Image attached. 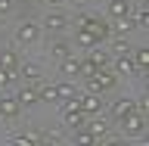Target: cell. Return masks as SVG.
<instances>
[{
	"label": "cell",
	"instance_id": "28",
	"mask_svg": "<svg viewBox=\"0 0 149 146\" xmlns=\"http://www.w3.org/2000/svg\"><path fill=\"white\" fill-rule=\"evenodd\" d=\"M102 146H127V137H102Z\"/></svg>",
	"mask_w": 149,
	"mask_h": 146
},
{
	"label": "cell",
	"instance_id": "10",
	"mask_svg": "<svg viewBox=\"0 0 149 146\" xmlns=\"http://www.w3.org/2000/svg\"><path fill=\"white\" fill-rule=\"evenodd\" d=\"M19 112H22V106L16 103V96H3L0 100V118H19Z\"/></svg>",
	"mask_w": 149,
	"mask_h": 146
},
{
	"label": "cell",
	"instance_id": "1",
	"mask_svg": "<svg viewBox=\"0 0 149 146\" xmlns=\"http://www.w3.org/2000/svg\"><path fill=\"white\" fill-rule=\"evenodd\" d=\"M78 31H90V34H96V37H100L102 44L112 37L109 22H106V19H100V16H90V13H87V16H78Z\"/></svg>",
	"mask_w": 149,
	"mask_h": 146
},
{
	"label": "cell",
	"instance_id": "18",
	"mask_svg": "<svg viewBox=\"0 0 149 146\" xmlns=\"http://www.w3.org/2000/svg\"><path fill=\"white\" fill-rule=\"evenodd\" d=\"M0 68H9V72H16V68H19L16 50H0Z\"/></svg>",
	"mask_w": 149,
	"mask_h": 146
},
{
	"label": "cell",
	"instance_id": "11",
	"mask_svg": "<svg viewBox=\"0 0 149 146\" xmlns=\"http://www.w3.org/2000/svg\"><path fill=\"white\" fill-rule=\"evenodd\" d=\"M87 59H90V62L96 65V68H106V65H112V53H109V50H106L102 44H100V47H93Z\"/></svg>",
	"mask_w": 149,
	"mask_h": 146
},
{
	"label": "cell",
	"instance_id": "2",
	"mask_svg": "<svg viewBox=\"0 0 149 146\" xmlns=\"http://www.w3.org/2000/svg\"><path fill=\"white\" fill-rule=\"evenodd\" d=\"M118 124H121V131H124V137H143L146 134V115L143 112H127L124 118H118Z\"/></svg>",
	"mask_w": 149,
	"mask_h": 146
},
{
	"label": "cell",
	"instance_id": "24",
	"mask_svg": "<svg viewBox=\"0 0 149 146\" xmlns=\"http://www.w3.org/2000/svg\"><path fill=\"white\" fill-rule=\"evenodd\" d=\"M53 87H56V100H59V103H62V100H72L74 93H78L68 81H59V84H53Z\"/></svg>",
	"mask_w": 149,
	"mask_h": 146
},
{
	"label": "cell",
	"instance_id": "19",
	"mask_svg": "<svg viewBox=\"0 0 149 146\" xmlns=\"http://www.w3.org/2000/svg\"><path fill=\"white\" fill-rule=\"evenodd\" d=\"M50 53H53V59L62 62L65 56H72V44L68 41H56V44H50Z\"/></svg>",
	"mask_w": 149,
	"mask_h": 146
},
{
	"label": "cell",
	"instance_id": "6",
	"mask_svg": "<svg viewBox=\"0 0 149 146\" xmlns=\"http://www.w3.org/2000/svg\"><path fill=\"white\" fill-rule=\"evenodd\" d=\"M62 124L72 131H81L84 124H87V115H84L78 106H72V109H62Z\"/></svg>",
	"mask_w": 149,
	"mask_h": 146
},
{
	"label": "cell",
	"instance_id": "29",
	"mask_svg": "<svg viewBox=\"0 0 149 146\" xmlns=\"http://www.w3.org/2000/svg\"><path fill=\"white\" fill-rule=\"evenodd\" d=\"M37 146H59V140H56V137H44V134H40Z\"/></svg>",
	"mask_w": 149,
	"mask_h": 146
},
{
	"label": "cell",
	"instance_id": "23",
	"mask_svg": "<svg viewBox=\"0 0 149 146\" xmlns=\"http://www.w3.org/2000/svg\"><path fill=\"white\" fill-rule=\"evenodd\" d=\"M130 50H134V47L127 44V37H115V41H112V47H109L112 56H124V53H130Z\"/></svg>",
	"mask_w": 149,
	"mask_h": 146
},
{
	"label": "cell",
	"instance_id": "12",
	"mask_svg": "<svg viewBox=\"0 0 149 146\" xmlns=\"http://www.w3.org/2000/svg\"><path fill=\"white\" fill-rule=\"evenodd\" d=\"M137 109V106H134V100H127V96H121V100H115L112 103V118H124V115H127V112H134Z\"/></svg>",
	"mask_w": 149,
	"mask_h": 146
},
{
	"label": "cell",
	"instance_id": "4",
	"mask_svg": "<svg viewBox=\"0 0 149 146\" xmlns=\"http://www.w3.org/2000/svg\"><path fill=\"white\" fill-rule=\"evenodd\" d=\"M37 37H40V25H37V22H31V19H28V22H22V25L16 28V41H19V44H34Z\"/></svg>",
	"mask_w": 149,
	"mask_h": 146
},
{
	"label": "cell",
	"instance_id": "16",
	"mask_svg": "<svg viewBox=\"0 0 149 146\" xmlns=\"http://www.w3.org/2000/svg\"><path fill=\"white\" fill-rule=\"evenodd\" d=\"M37 140H40V131H28V134H16L9 146H37Z\"/></svg>",
	"mask_w": 149,
	"mask_h": 146
},
{
	"label": "cell",
	"instance_id": "31",
	"mask_svg": "<svg viewBox=\"0 0 149 146\" xmlns=\"http://www.w3.org/2000/svg\"><path fill=\"white\" fill-rule=\"evenodd\" d=\"M47 3H50V6H59V3H65V0H47Z\"/></svg>",
	"mask_w": 149,
	"mask_h": 146
},
{
	"label": "cell",
	"instance_id": "22",
	"mask_svg": "<svg viewBox=\"0 0 149 146\" xmlns=\"http://www.w3.org/2000/svg\"><path fill=\"white\" fill-rule=\"evenodd\" d=\"M96 143H100V140L93 137V134H90V131H87V128L74 131V146H96Z\"/></svg>",
	"mask_w": 149,
	"mask_h": 146
},
{
	"label": "cell",
	"instance_id": "3",
	"mask_svg": "<svg viewBox=\"0 0 149 146\" xmlns=\"http://www.w3.org/2000/svg\"><path fill=\"white\" fill-rule=\"evenodd\" d=\"M78 109L84 115H100L102 112V93H78Z\"/></svg>",
	"mask_w": 149,
	"mask_h": 146
},
{
	"label": "cell",
	"instance_id": "8",
	"mask_svg": "<svg viewBox=\"0 0 149 146\" xmlns=\"http://www.w3.org/2000/svg\"><path fill=\"white\" fill-rule=\"evenodd\" d=\"M96 84H100V90H112V87L118 84V72H115L112 65L100 68V72H96Z\"/></svg>",
	"mask_w": 149,
	"mask_h": 146
},
{
	"label": "cell",
	"instance_id": "5",
	"mask_svg": "<svg viewBox=\"0 0 149 146\" xmlns=\"http://www.w3.org/2000/svg\"><path fill=\"white\" fill-rule=\"evenodd\" d=\"M112 68L118 72V78H121V75H137V62H134V50H130V53H124V56H112Z\"/></svg>",
	"mask_w": 149,
	"mask_h": 146
},
{
	"label": "cell",
	"instance_id": "14",
	"mask_svg": "<svg viewBox=\"0 0 149 146\" xmlns=\"http://www.w3.org/2000/svg\"><path fill=\"white\" fill-rule=\"evenodd\" d=\"M109 16H112V19L130 16V0H109Z\"/></svg>",
	"mask_w": 149,
	"mask_h": 146
},
{
	"label": "cell",
	"instance_id": "20",
	"mask_svg": "<svg viewBox=\"0 0 149 146\" xmlns=\"http://www.w3.org/2000/svg\"><path fill=\"white\" fill-rule=\"evenodd\" d=\"M134 62H137V75H146V65H149V50L146 47L134 50Z\"/></svg>",
	"mask_w": 149,
	"mask_h": 146
},
{
	"label": "cell",
	"instance_id": "9",
	"mask_svg": "<svg viewBox=\"0 0 149 146\" xmlns=\"http://www.w3.org/2000/svg\"><path fill=\"white\" fill-rule=\"evenodd\" d=\"M112 34L115 37H127L134 28H137V22H134V16H124V19H115V22H109Z\"/></svg>",
	"mask_w": 149,
	"mask_h": 146
},
{
	"label": "cell",
	"instance_id": "26",
	"mask_svg": "<svg viewBox=\"0 0 149 146\" xmlns=\"http://www.w3.org/2000/svg\"><path fill=\"white\" fill-rule=\"evenodd\" d=\"M59 72H62V75H78V56H65V59H62V62H59Z\"/></svg>",
	"mask_w": 149,
	"mask_h": 146
},
{
	"label": "cell",
	"instance_id": "27",
	"mask_svg": "<svg viewBox=\"0 0 149 146\" xmlns=\"http://www.w3.org/2000/svg\"><path fill=\"white\" fill-rule=\"evenodd\" d=\"M13 78H16V72H9V68H0V90H6L9 84H13Z\"/></svg>",
	"mask_w": 149,
	"mask_h": 146
},
{
	"label": "cell",
	"instance_id": "21",
	"mask_svg": "<svg viewBox=\"0 0 149 146\" xmlns=\"http://www.w3.org/2000/svg\"><path fill=\"white\" fill-rule=\"evenodd\" d=\"M37 103H53V106L59 103V100H56V87H53V84H44V87H37Z\"/></svg>",
	"mask_w": 149,
	"mask_h": 146
},
{
	"label": "cell",
	"instance_id": "13",
	"mask_svg": "<svg viewBox=\"0 0 149 146\" xmlns=\"http://www.w3.org/2000/svg\"><path fill=\"white\" fill-rule=\"evenodd\" d=\"M84 128L90 131L96 140H102V137H109V118H96V121H87Z\"/></svg>",
	"mask_w": 149,
	"mask_h": 146
},
{
	"label": "cell",
	"instance_id": "17",
	"mask_svg": "<svg viewBox=\"0 0 149 146\" xmlns=\"http://www.w3.org/2000/svg\"><path fill=\"white\" fill-rule=\"evenodd\" d=\"M16 103H19V106H22V109H25V106H34V103H37V90H34V87H28V84H25V87H22V90L16 93Z\"/></svg>",
	"mask_w": 149,
	"mask_h": 146
},
{
	"label": "cell",
	"instance_id": "25",
	"mask_svg": "<svg viewBox=\"0 0 149 146\" xmlns=\"http://www.w3.org/2000/svg\"><path fill=\"white\" fill-rule=\"evenodd\" d=\"M78 44H81V47H87V50H93V47H100L102 41H100L96 34H90V31H78Z\"/></svg>",
	"mask_w": 149,
	"mask_h": 146
},
{
	"label": "cell",
	"instance_id": "15",
	"mask_svg": "<svg viewBox=\"0 0 149 146\" xmlns=\"http://www.w3.org/2000/svg\"><path fill=\"white\" fill-rule=\"evenodd\" d=\"M44 28H50V31H65V28H68V19H65L62 13H50V16L44 19Z\"/></svg>",
	"mask_w": 149,
	"mask_h": 146
},
{
	"label": "cell",
	"instance_id": "30",
	"mask_svg": "<svg viewBox=\"0 0 149 146\" xmlns=\"http://www.w3.org/2000/svg\"><path fill=\"white\" fill-rule=\"evenodd\" d=\"M9 9H13V0H0V16H3V13H9Z\"/></svg>",
	"mask_w": 149,
	"mask_h": 146
},
{
	"label": "cell",
	"instance_id": "7",
	"mask_svg": "<svg viewBox=\"0 0 149 146\" xmlns=\"http://www.w3.org/2000/svg\"><path fill=\"white\" fill-rule=\"evenodd\" d=\"M16 75H19L25 84H34V81H40V78H44V72H40V65H37V62H19Z\"/></svg>",
	"mask_w": 149,
	"mask_h": 146
}]
</instances>
